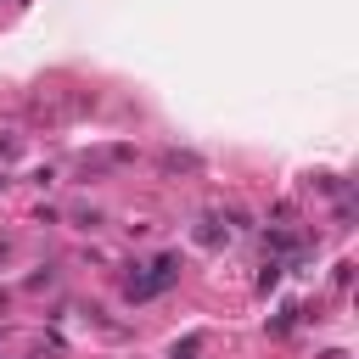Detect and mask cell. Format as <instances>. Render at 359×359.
I'll return each instance as SVG.
<instances>
[{"label":"cell","mask_w":359,"mask_h":359,"mask_svg":"<svg viewBox=\"0 0 359 359\" xmlns=\"http://www.w3.org/2000/svg\"><path fill=\"white\" fill-rule=\"evenodd\" d=\"M135 275H129V286H123V297L129 303H151V297H163L174 280H180V252H157L151 264H129Z\"/></svg>","instance_id":"1"},{"label":"cell","mask_w":359,"mask_h":359,"mask_svg":"<svg viewBox=\"0 0 359 359\" xmlns=\"http://www.w3.org/2000/svg\"><path fill=\"white\" fill-rule=\"evenodd\" d=\"M157 174H163V180H180V174H185V180H196V174H202V157H196V151L168 146V151H157Z\"/></svg>","instance_id":"2"},{"label":"cell","mask_w":359,"mask_h":359,"mask_svg":"<svg viewBox=\"0 0 359 359\" xmlns=\"http://www.w3.org/2000/svg\"><path fill=\"white\" fill-rule=\"evenodd\" d=\"M202 353H208V337H202V331H185V337H174V342H168V353H163V359H202Z\"/></svg>","instance_id":"3"},{"label":"cell","mask_w":359,"mask_h":359,"mask_svg":"<svg viewBox=\"0 0 359 359\" xmlns=\"http://www.w3.org/2000/svg\"><path fill=\"white\" fill-rule=\"evenodd\" d=\"M196 241H202V247H224V241H230L224 219H219V213H202V219H196Z\"/></svg>","instance_id":"4"},{"label":"cell","mask_w":359,"mask_h":359,"mask_svg":"<svg viewBox=\"0 0 359 359\" xmlns=\"http://www.w3.org/2000/svg\"><path fill=\"white\" fill-rule=\"evenodd\" d=\"M264 241H269V252H275V258H292V252H303V236H297V230H269Z\"/></svg>","instance_id":"5"},{"label":"cell","mask_w":359,"mask_h":359,"mask_svg":"<svg viewBox=\"0 0 359 359\" xmlns=\"http://www.w3.org/2000/svg\"><path fill=\"white\" fill-rule=\"evenodd\" d=\"M280 275H286V264H280V258H264V269H258V292L269 297V292L280 286Z\"/></svg>","instance_id":"6"},{"label":"cell","mask_w":359,"mask_h":359,"mask_svg":"<svg viewBox=\"0 0 359 359\" xmlns=\"http://www.w3.org/2000/svg\"><path fill=\"white\" fill-rule=\"evenodd\" d=\"M297 320H303V303H286V309H280V314L269 320V337H286V331H292Z\"/></svg>","instance_id":"7"},{"label":"cell","mask_w":359,"mask_h":359,"mask_svg":"<svg viewBox=\"0 0 359 359\" xmlns=\"http://www.w3.org/2000/svg\"><path fill=\"white\" fill-rule=\"evenodd\" d=\"M73 224H79V230H95V224H101V208H79Z\"/></svg>","instance_id":"8"},{"label":"cell","mask_w":359,"mask_h":359,"mask_svg":"<svg viewBox=\"0 0 359 359\" xmlns=\"http://www.w3.org/2000/svg\"><path fill=\"white\" fill-rule=\"evenodd\" d=\"M22 286H28V292H45V286H56V269H39V275H28Z\"/></svg>","instance_id":"9"},{"label":"cell","mask_w":359,"mask_h":359,"mask_svg":"<svg viewBox=\"0 0 359 359\" xmlns=\"http://www.w3.org/2000/svg\"><path fill=\"white\" fill-rule=\"evenodd\" d=\"M17 146H22V140H17V135H6V140H0V157H17Z\"/></svg>","instance_id":"10"}]
</instances>
